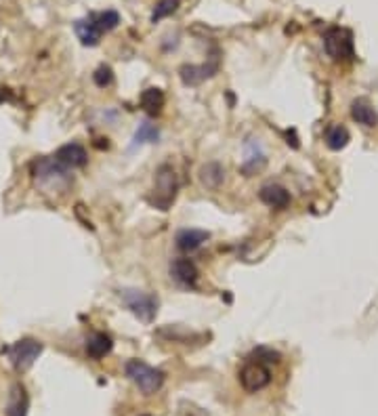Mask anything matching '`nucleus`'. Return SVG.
Returning a JSON list of instances; mask_svg holds the SVG:
<instances>
[{"label":"nucleus","mask_w":378,"mask_h":416,"mask_svg":"<svg viewBox=\"0 0 378 416\" xmlns=\"http://www.w3.org/2000/svg\"><path fill=\"white\" fill-rule=\"evenodd\" d=\"M324 51L332 61H353L356 59V44L353 34L347 27H330L324 34Z\"/></svg>","instance_id":"39448f33"},{"label":"nucleus","mask_w":378,"mask_h":416,"mask_svg":"<svg viewBox=\"0 0 378 416\" xmlns=\"http://www.w3.org/2000/svg\"><path fill=\"white\" fill-rule=\"evenodd\" d=\"M198 179L206 189H219L225 183V166L221 162H206L200 166Z\"/></svg>","instance_id":"2eb2a0df"},{"label":"nucleus","mask_w":378,"mask_h":416,"mask_svg":"<svg viewBox=\"0 0 378 416\" xmlns=\"http://www.w3.org/2000/svg\"><path fill=\"white\" fill-rule=\"evenodd\" d=\"M141 105H143V109H145L147 114H151V116L160 114V109H162V105H164V93H162V88H158V86L145 88V90L141 93Z\"/></svg>","instance_id":"aec40b11"},{"label":"nucleus","mask_w":378,"mask_h":416,"mask_svg":"<svg viewBox=\"0 0 378 416\" xmlns=\"http://www.w3.org/2000/svg\"><path fill=\"white\" fill-rule=\"evenodd\" d=\"M97 21H99V25H101L103 34H107V32H112V29L118 27L120 15H118L116 11H103V13H97Z\"/></svg>","instance_id":"5701e85b"},{"label":"nucleus","mask_w":378,"mask_h":416,"mask_svg":"<svg viewBox=\"0 0 378 416\" xmlns=\"http://www.w3.org/2000/svg\"><path fill=\"white\" fill-rule=\"evenodd\" d=\"M168 274L183 288H196L198 280H200V271H198L196 263L187 257H179V259L170 261Z\"/></svg>","instance_id":"9d476101"},{"label":"nucleus","mask_w":378,"mask_h":416,"mask_svg":"<svg viewBox=\"0 0 378 416\" xmlns=\"http://www.w3.org/2000/svg\"><path fill=\"white\" fill-rule=\"evenodd\" d=\"M267 166V154L263 149V145L259 143V139H248L244 143V160L240 164V173L244 177H255L257 173H261Z\"/></svg>","instance_id":"6e6552de"},{"label":"nucleus","mask_w":378,"mask_h":416,"mask_svg":"<svg viewBox=\"0 0 378 416\" xmlns=\"http://www.w3.org/2000/svg\"><path fill=\"white\" fill-rule=\"evenodd\" d=\"M124 373H126L128 381H133L143 396H154L164 385V373L158 368H151L149 364H145L141 360H128L124 366Z\"/></svg>","instance_id":"f03ea898"},{"label":"nucleus","mask_w":378,"mask_h":416,"mask_svg":"<svg viewBox=\"0 0 378 416\" xmlns=\"http://www.w3.org/2000/svg\"><path fill=\"white\" fill-rule=\"evenodd\" d=\"M74 29H76V34H78V38L84 46H97L101 42L103 29L97 21V13H90V15L78 19L74 23Z\"/></svg>","instance_id":"ddd939ff"},{"label":"nucleus","mask_w":378,"mask_h":416,"mask_svg":"<svg viewBox=\"0 0 378 416\" xmlns=\"http://www.w3.org/2000/svg\"><path fill=\"white\" fill-rule=\"evenodd\" d=\"M219 72V57H210L202 65H181L179 76L185 86H198Z\"/></svg>","instance_id":"1a4fd4ad"},{"label":"nucleus","mask_w":378,"mask_h":416,"mask_svg":"<svg viewBox=\"0 0 378 416\" xmlns=\"http://www.w3.org/2000/svg\"><path fill=\"white\" fill-rule=\"evenodd\" d=\"M326 145H328V149H332V152H341V149H345L347 145H349V141H351V135H349V130L343 126V124H332L328 130H326Z\"/></svg>","instance_id":"6ab92c4d"},{"label":"nucleus","mask_w":378,"mask_h":416,"mask_svg":"<svg viewBox=\"0 0 378 416\" xmlns=\"http://www.w3.org/2000/svg\"><path fill=\"white\" fill-rule=\"evenodd\" d=\"M57 162H61L65 168H82V166H86L88 164V154H86V149H84V145H80V143H76V141H69V143H65V145H61L57 152H55V156H53Z\"/></svg>","instance_id":"f8f14e48"},{"label":"nucleus","mask_w":378,"mask_h":416,"mask_svg":"<svg viewBox=\"0 0 378 416\" xmlns=\"http://www.w3.org/2000/svg\"><path fill=\"white\" fill-rule=\"evenodd\" d=\"M259 200H261L265 206L274 208V210H286V208L290 206V202H292V196H290V192H288L284 185H280V183H265V185L259 189Z\"/></svg>","instance_id":"9b49d317"},{"label":"nucleus","mask_w":378,"mask_h":416,"mask_svg":"<svg viewBox=\"0 0 378 416\" xmlns=\"http://www.w3.org/2000/svg\"><path fill=\"white\" fill-rule=\"evenodd\" d=\"M86 356L90 358V360H103L109 351H112V347H114V341H112V337L109 335H105V333H95V335H90L88 339H86Z\"/></svg>","instance_id":"f3484780"},{"label":"nucleus","mask_w":378,"mask_h":416,"mask_svg":"<svg viewBox=\"0 0 378 416\" xmlns=\"http://www.w3.org/2000/svg\"><path fill=\"white\" fill-rule=\"evenodd\" d=\"M118 297L122 299V303L130 309V314L145 322V324H151L154 318L158 316V297L151 295V293H145V290H137V288H122L118 290Z\"/></svg>","instance_id":"20e7f679"},{"label":"nucleus","mask_w":378,"mask_h":416,"mask_svg":"<svg viewBox=\"0 0 378 416\" xmlns=\"http://www.w3.org/2000/svg\"><path fill=\"white\" fill-rule=\"evenodd\" d=\"M141 416H149V415H141Z\"/></svg>","instance_id":"393cba45"},{"label":"nucleus","mask_w":378,"mask_h":416,"mask_svg":"<svg viewBox=\"0 0 378 416\" xmlns=\"http://www.w3.org/2000/svg\"><path fill=\"white\" fill-rule=\"evenodd\" d=\"M351 118H353L358 124L368 126V128L377 126L378 122V116L377 112H374V107L370 105L368 99H362V97L356 99V101L351 103Z\"/></svg>","instance_id":"a211bd4d"},{"label":"nucleus","mask_w":378,"mask_h":416,"mask_svg":"<svg viewBox=\"0 0 378 416\" xmlns=\"http://www.w3.org/2000/svg\"><path fill=\"white\" fill-rule=\"evenodd\" d=\"M271 383V370L267 368V364L252 360L248 364L242 366L240 370V385L244 391L248 394H257L261 389H265Z\"/></svg>","instance_id":"0eeeda50"},{"label":"nucleus","mask_w":378,"mask_h":416,"mask_svg":"<svg viewBox=\"0 0 378 416\" xmlns=\"http://www.w3.org/2000/svg\"><path fill=\"white\" fill-rule=\"evenodd\" d=\"M29 175H32L34 185L42 189L44 194H65L74 183L69 168H65L53 156L34 158L29 164Z\"/></svg>","instance_id":"f257e3e1"},{"label":"nucleus","mask_w":378,"mask_h":416,"mask_svg":"<svg viewBox=\"0 0 378 416\" xmlns=\"http://www.w3.org/2000/svg\"><path fill=\"white\" fill-rule=\"evenodd\" d=\"M93 80H95V84L99 86V88H105V86H109L112 82H114V72H112V67H107V65H101L95 74H93Z\"/></svg>","instance_id":"b1692460"},{"label":"nucleus","mask_w":378,"mask_h":416,"mask_svg":"<svg viewBox=\"0 0 378 416\" xmlns=\"http://www.w3.org/2000/svg\"><path fill=\"white\" fill-rule=\"evenodd\" d=\"M42 349H44V345L38 339L25 337V339H19L17 343H13L6 349V356H8V362L13 364V368L17 373H25L42 356Z\"/></svg>","instance_id":"423d86ee"},{"label":"nucleus","mask_w":378,"mask_h":416,"mask_svg":"<svg viewBox=\"0 0 378 416\" xmlns=\"http://www.w3.org/2000/svg\"><path fill=\"white\" fill-rule=\"evenodd\" d=\"M177 8H179V0H160V2L156 4L154 13H151V21L156 23V21H160V19H166V17H170Z\"/></svg>","instance_id":"4be33fe9"},{"label":"nucleus","mask_w":378,"mask_h":416,"mask_svg":"<svg viewBox=\"0 0 378 416\" xmlns=\"http://www.w3.org/2000/svg\"><path fill=\"white\" fill-rule=\"evenodd\" d=\"M158 139H160L158 126L149 120H143V122H139V126L133 135V145L137 147V145H145V143H158Z\"/></svg>","instance_id":"412c9836"},{"label":"nucleus","mask_w":378,"mask_h":416,"mask_svg":"<svg viewBox=\"0 0 378 416\" xmlns=\"http://www.w3.org/2000/svg\"><path fill=\"white\" fill-rule=\"evenodd\" d=\"M27 410H29V396L21 383H15L8 394L6 416H27Z\"/></svg>","instance_id":"dca6fc26"},{"label":"nucleus","mask_w":378,"mask_h":416,"mask_svg":"<svg viewBox=\"0 0 378 416\" xmlns=\"http://www.w3.org/2000/svg\"><path fill=\"white\" fill-rule=\"evenodd\" d=\"M206 240H210V234L208 232H204V229H189V227H185V229H179L177 232V236H175V246L179 248V250H183V253H194V250H198Z\"/></svg>","instance_id":"4468645a"},{"label":"nucleus","mask_w":378,"mask_h":416,"mask_svg":"<svg viewBox=\"0 0 378 416\" xmlns=\"http://www.w3.org/2000/svg\"><path fill=\"white\" fill-rule=\"evenodd\" d=\"M177 189H179V179L175 168L170 164L158 166L154 177V196L149 198V204L156 206L158 210H168L177 196Z\"/></svg>","instance_id":"7ed1b4c3"}]
</instances>
